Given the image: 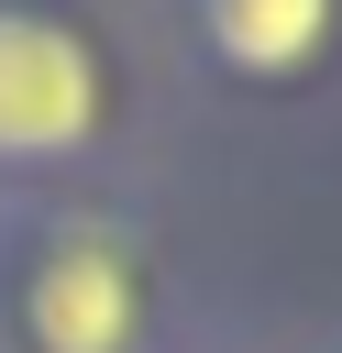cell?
<instances>
[{
  "instance_id": "obj_1",
  "label": "cell",
  "mask_w": 342,
  "mask_h": 353,
  "mask_svg": "<svg viewBox=\"0 0 342 353\" xmlns=\"http://www.w3.org/2000/svg\"><path fill=\"white\" fill-rule=\"evenodd\" d=\"M99 55L66 11L0 0V165H66L99 132Z\"/></svg>"
},
{
  "instance_id": "obj_2",
  "label": "cell",
  "mask_w": 342,
  "mask_h": 353,
  "mask_svg": "<svg viewBox=\"0 0 342 353\" xmlns=\"http://www.w3.org/2000/svg\"><path fill=\"white\" fill-rule=\"evenodd\" d=\"M22 331H33V353H132L143 265L110 232H44L22 265Z\"/></svg>"
},
{
  "instance_id": "obj_3",
  "label": "cell",
  "mask_w": 342,
  "mask_h": 353,
  "mask_svg": "<svg viewBox=\"0 0 342 353\" xmlns=\"http://www.w3.org/2000/svg\"><path fill=\"white\" fill-rule=\"evenodd\" d=\"M199 44L232 66V77H298V66H320V44H331V0H199Z\"/></svg>"
}]
</instances>
